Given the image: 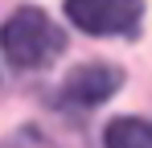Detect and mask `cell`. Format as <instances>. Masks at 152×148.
Segmentation results:
<instances>
[{"instance_id": "cell-1", "label": "cell", "mask_w": 152, "mask_h": 148, "mask_svg": "<svg viewBox=\"0 0 152 148\" xmlns=\"http://www.w3.org/2000/svg\"><path fill=\"white\" fill-rule=\"evenodd\" d=\"M0 49H4L8 66H17V70H41V66H50V62L62 58L66 33L41 8H17L0 25Z\"/></svg>"}, {"instance_id": "cell-3", "label": "cell", "mask_w": 152, "mask_h": 148, "mask_svg": "<svg viewBox=\"0 0 152 148\" xmlns=\"http://www.w3.org/2000/svg\"><path fill=\"white\" fill-rule=\"evenodd\" d=\"M124 86V70L119 66H107V62H82L66 74L62 82V99H70L78 107H99Z\"/></svg>"}, {"instance_id": "cell-2", "label": "cell", "mask_w": 152, "mask_h": 148, "mask_svg": "<svg viewBox=\"0 0 152 148\" xmlns=\"http://www.w3.org/2000/svg\"><path fill=\"white\" fill-rule=\"evenodd\" d=\"M66 17L70 25L95 37L132 33L144 17V0H66Z\"/></svg>"}, {"instance_id": "cell-4", "label": "cell", "mask_w": 152, "mask_h": 148, "mask_svg": "<svg viewBox=\"0 0 152 148\" xmlns=\"http://www.w3.org/2000/svg\"><path fill=\"white\" fill-rule=\"evenodd\" d=\"M103 144L107 148H152V123L144 119H111L107 123V132H103Z\"/></svg>"}]
</instances>
